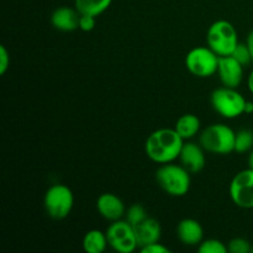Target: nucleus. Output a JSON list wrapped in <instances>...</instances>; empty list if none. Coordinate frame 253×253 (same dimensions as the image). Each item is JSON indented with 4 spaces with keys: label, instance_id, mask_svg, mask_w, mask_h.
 I'll list each match as a JSON object with an SVG mask.
<instances>
[{
    "label": "nucleus",
    "instance_id": "nucleus-25",
    "mask_svg": "<svg viewBox=\"0 0 253 253\" xmlns=\"http://www.w3.org/2000/svg\"><path fill=\"white\" fill-rule=\"evenodd\" d=\"M9 66H10L9 52H7L6 47L1 44V46H0V74H1V76L6 73Z\"/></svg>",
    "mask_w": 253,
    "mask_h": 253
},
{
    "label": "nucleus",
    "instance_id": "nucleus-3",
    "mask_svg": "<svg viewBox=\"0 0 253 253\" xmlns=\"http://www.w3.org/2000/svg\"><path fill=\"white\" fill-rule=\"evenodd\" d=\"M208 46L219 57L231 56L235 47L239 43L237 31L231 22L217 20L210 25L207 32Z\"/></svg>",
    "mask_w": 253,
    "mask_h": 253
},
{
    "label": "nucleus",
    "instance_id": "nucleus-10",
    "mask_svg": "<svg viewBox=\"0 0 253 253\" xmlns=\"http://www.w3.org/2000/svg\"><path fill=\"white\" fill-rule=\"evenodd\" d=\"M217 74L224 86L236 89L244 78V66L232 56L219 57Z\"/></svg>",
    "mask_w": 253,
    "mask_h": 253
},
{
    "label": "nucleus",
    "instance_id": "nucleus-9",
    "mask_svg": "<svg viewBox=\"0 0 253 253\" xmlns=\"http://www.w3.org/2000/svg\"><path fill=\"white\" fill-rule=\"evenodd\" d=\"M234 204L242 209H253V169L241 170L232 178L229 188Z\"/></svg>",
    "mask_w": 253,
    "mask_h": 253
},
{
    "label": "nucleus",
    "instance_id": "nucleus-17",
    "mask_svg": "<svg viewBox=\"0 0 253 253\" xmlns=\"http://www.w3.org/2000/svg\"><path fill=\"white\" fill-rule=\"evenodd\" d=\"M175 131L182 136L183 140L194 137L200 128V120L194 114H184L177 120L174 126Z\"/></svg>",
    "mask_w": 253,
    "mask_h": 253
},
{
    "label": "nucleus",
    "instance_id": "nucleus-31",
    "mask_svg": "<svg viewBox=\"0 0 253 253\" xmlns=\"http://www.w3.org/2000/svg\"><path fill=\"white\" fill-rule=\"evenodd\" d=\"M252 253H253V246H252Z\"/></svg>",
    "mask_w": 253,
    "mask_h": 253
},
{
    "label": "nucleus",
    "instance_id": "nucleus-23",
    "mask_svg": "<svg viewBox=\"0 0 253 253\" xmlns=\"http://www.w3.org/2000/svg\"><path fill=\"white\" fill-rule=\"evenodd\" d=\"M227 250H229L230 253H249L252 252V246L247 240L236 237V239H232L229 242Z\"/></svg>",
    "mask_w": 253,
    "mask_h": 253
},
{
    "label": "nucleus",
    "instance_id": "nucleus-26",
    "mask_svg": "<svg viewBox=\"0 0 253 253\" xmlns=\"http://www.w3.org/2000/svg\"><path fill=\"white\" fill-rule=\"evenodd\" d=\"M140 251L142 253H169V249H167L166 246L161 245L160 242H155V244H151L148 246L142 247L140 249Z\"/></svg>",
    "mask_w": 253,
    "mask_h": 253
},
{
    "label": "nucleus",
    "instance_id": "nucleus-7",
    "mask_svg": "<svg viewBox=\"0 0 253 253\" xmlns=\"http://www.w3.org/2000/svg\"><path fill=\"white\" fill-rule=\"evenodd\" d=\"M219 56L210 47H195L185 57L188 71L199 78H209L217 72Z\"/></svg>",
    "mask_w": 253,
    "mask_h": 253
},
{
    "label": "nucleus",
    "instance_id": "nucleus-4",
    "mask_svg": "<svg viewBox=\"0 0 253 253\" xmlns=\"http://www.w3.org/2000/svg\"><path fill=\"white\" fill-rule=\"evenodd\" d=\"M236 132L224 124H212L200 135V145L208 152L229 155L235 151Z\"/></svg>",
    "mask_w": 253,
    "mask_h": 253
},
{
    "label": "nucleus",
    "instance_id": "nucleus-6",
    "mask_svg": "<svg viewBox=\"0 0 253 253\" xmlns=\"http://www.w3.org/2000/svg\"><path fill=\"white\" fill-rule=\"evenodd\" d=\"M246 99L235 88H217L211 94V105L225 119H235L245 114Z\"/></svg>",
    "mask_w": 253,
    "mask_h": 253
},
{
    "label": "nucleus",
    "instance_id": "nucleus-30",
    "mask_svg": "<svg viewBox=\"0 0 253 253\" xmlns=\"http://www.w3.org/2000/svg\"><path fill=\"white\" fill-rule=\"evenodd\" d=\"M249 168L253 169V150L251 151V153H250L249 156Z\"/></svg>",
    "mask_w": 253,
    "mask_h": 253
},
{
    "label": "nucleus",
    "instance_id": "nucleus-12",
    "mask_svg": "<svg viewBox=\"0 0 253 253\" xmlns=\"http://www.w3.org/2000/svg\"><path fill=\"white\" fill-rule=\"evenodd\" d=\"M180 163L190 173H198L205 167L204 148L194 142H184L179 155Z\"/></svg>",
    "mask_w": 253,
    "mask_h": 253
},
{
    "label": "nucleus",
    "instance_id": "nucleus-16",
    "mask_svg": "<svg viewBox=\"0 0 253 253\" xmlns=\"http://www.w3.org/2000/svg\"><path fill=\"white\" fill-rule=\"evenodd\" d=\"M109 245L105 232L90 230L83 237V250L86 253H103Z\"/></svg>",
    "mask_w": 253,
    "mask_h": 253
},
{
    "label": "nucleus",
    "instance_id": "nucleus-18",
    "mask_svg": "<svg viewBox=\"0 0 253 253\" xmlns=\"http://www.w3.org/2000/svg\"><path fill=\"white\" fill-rule=\"evenodd\" d=\"M113 0H74V6L81 15L99 16L109 9Z\"/></svg>",
    "mask_w": 253,
    "mask_h": 253
},
{
    "label": "nucleus",
    "instance_id": "nucleus-8",
    "mask_svg": "<svg viewBox=\"0 0 253 253\" xmlns=\"http://www.w3.org/2000/svg\"><path fill=\"white\" fill-rule=\"evenodd\" d=\"M109 246L119 253H131L138 249L135 230L127 220H116L106 229Z\"/></svg>",
    "mask_w": 253,
    "mask_h": 253
},
{
    "label": "nucleus",
    "instance_id": "nucleus-2",
    "mask_svg": "<svg viewBox=\"0 0 253 253\" xmlns=\"http://www.w3.org/2000/svg\"><path fill=\"white\" fill-rule=\"evenodd\" d=\"M189 170L183 166L166 163L156 172L158 185L170 197H184L190 188Z\"/></svg>",
    "mask_w": 253,
    "mask_h": 253
},
{
    "label": "nucleus",
    "instance_id": "nucleus-24",
    "mask_svg": "<svg viewBox=\"0 0 253 253\" xmlns=\"http://www.w3.org/2000/svg\"><path fill=\"white\" fill-rule=\"evenodd\" d=\"M94 27H95V16H91V15H81V17H79V29L82 31H93Z\"/></svg>",
    "mask_w": 253,
    "mask_h": 253
},
{
    "label": "nucleus",
    "instance_id": "nucleus-13",
    "mask_svg": "<svg viewBox=\"0 0 253 253\" xmlns=\"http://www.w3.org/2000/svg\"><path fill=\"white\" fill-rule=\"evenodd\" d=\"M133 230H135L138 250L155 242H160L162 229H161L160 222L153 217L147 216L143 221L133 226Z\"/></svg>",
    "mask_w": 253,
    "mask_h": 253
},
{
    "label": "nucleus",
    "instance_id": "nucleus-5",
    "mask_svg": "<svg viewBox=\"0 0 253 253\" xmlns=\"http://www.w3.org/2000/svg\"><path fill=\"white\" fill-rule=\"evenodd\" d=\"M43 205L47 215L53 220L66 219L73 209V192L64 184L52 185L44 194Z\"/></svg>",
    "mask_w": 253,
    "mask_h": 253
},
{
    "label": "nucleus",
    "instance_id": "nucleus-28",
    "mask_svg": "<svg viewBox=\"0 0 253 253\" xmlns=\"http://www.w3.org/2000/svg\"><path fill=\"white\" fill-rule=\"evenodd\" d=\"M253 113V103L252 101H246V106H245V114H252Z\"/></svg>",
    "mask_w": 253,
    "mask_h": 253
},
{
    "label": "nucleus",
    "instance_id": "nucleus-20",
    "mask_svg": "<svg viewBox=\"0 0 253 253\" xmlns=\"http://www.w3.org/2000/svg\"><path fill=\"white\" fill-rule=\"evenodd\" d=\"M125 216H126L125 220H127L132 226H136V225L140 224L141 221H143L148 215H147V211H146V209L142 207V205L133 204L128 208Z\"/></svg>",
    "mask_w": 253,
    "mask_h": 253
},
{
    "label": "nucleus",
    "instance_id": "nucleus-15",
    "mask_svg": "<svg viewBox=\"0 0 253 253\" xmlns=\"http://www.w3.org/2000/svg\"><path fill=\"white\" fill-rule=\"evenodd\" d=\"M177 236L183 245L197 246L204 237V230L199 221L194 219H184L178 224Z\"/></svg>",
    "mask_w": 253,
    "mask_h": 253
},
{
    "label": "nucleus",
    "instance_id": "nucleus-11",
    "mask_svg": "<svg viewBox=\"0 0 253 253\" xmlns=\"http://www.w3.org/2000/svg\"><path fill=\"white\" fill-rule=\"evenodd\" d=\"M98 212L109 221L120 220L126 214L125 205L118 195L113 193H104L96 200Z\"/></svg>",
    "mask_w": 253,
    "mask_h": 253
},
{
    "label": "nucleus",
    "instance_id": "nucleus-19",
    "mask_svg": "<svg viewBox=\"0 0 253 253\" xmlns=\"http://www.w3.org/2000/svg\"><path fill=\"white\" fill-rule=\"evenodd\" d=\"M253 147V132L251 130H240L235 137V152L245 153Z\"/></svg>",
    "mask_w": 253,
    "mask_h": 253
},
{
    "label": "nucleus",
    "instance_id": "nucleus-21",
    "mask_svg": "<svg viewBox=\"0 0 253 253\" xmlns=\"http://www.w3.org/2000/svg\"><path fill=\"white\" fill-rule=\"evenodd\" d=\"M198 251L199 253H226L229 250H227V246H225V244H222L219 240L209 239L200 242Z\"/></svg>",
    "mask_w": 253,
    "mask_h": 253
},
{
    "label": "nucleus",
    "instance_id": "nucleus-27",
    "mask_svg": "<svg viewBox=\"0 0 253 253\" xmlns=\"http://www.w3.org/2000/svg\"><path fill=\"white\" fill-rule=\"evenodd\" d=\"M247 46H249L250 52H251V56H252V61H253V30L250 32L249 37H247Z\"/></svg>",
    "mask_w": 253,
    "mask_h": 253
},
{
    "label": "nucleus",
    "instance_id": "nucleus-1",
    "mask_svg": "<svg viewBox=\"0 0 253 253\" xmlns=\"http://www.w3.org/2000/svg\"><path fill=\"white\" fill-rule=\"evenodd\" d=\"M184 140L175 128H160L151 133L145 143V152L152 162L170 163L179 158Z\"/></svg>",
    "mask_w": 253,
    "mask_h": 253
},
{
    "label": "nucleus",
    "instance_id": "nucleus-29",
    "mask_svg": "<svg viewBox=\"0 0 253 253\" xmlns=\"http://www.w3.org/2000/svg\"><path fill=\"white\" fill-rule=\"evenodd\" d=\"M247 85H249L250 91L253 94V71L250 73L249 76V81H247Z\"/></svg>",
    "mask_w": 253,
    "mask_h": 253
},
{
    "label": "nucleus",
    "instance_id": "nucleus-22",
    "mask_svg": "<svg viewBox=\"0 0 253 253\" xmlns=\"http://www.w3.org/2000/svg\"><path fill=\"white\" fill-rule=\"evenodd\" d=\"M231 56L234 57L236 61H239L242 66H246L247 63L252 61V56L251 52H250L249 46L247 43H237V46L235 47L234 52L231 53Z\"/></svg>",
    "mask_w": 253,
    "mask_h": 253
},
{
    "label": "nucleus",
    "instance_id": "nucleus-14",
    "mask_svg": "<svg viewBox=\"0 0 253 253\" xmlns=\"http://www.w3.org/2000/svg\"><path fill=\"white\" fill-rule=\"evenodd\" d=\"M79 17L81 14L77 9L68 6H59L52 12L51 22L54 29L59 31L69 32L79 29Z\"/></svg>",
    "mask_w": 253,
    "mask_h": 253
}]
</instances>
